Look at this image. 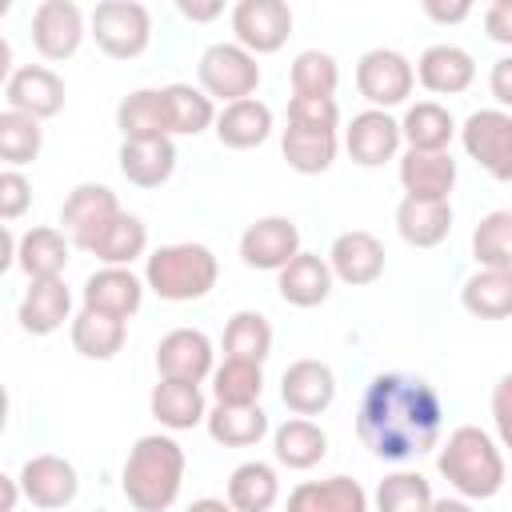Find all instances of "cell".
I'll use <instances>...</instances> for the list:
<instances>
[{
  "label": "cell",
  "mask_w": 512,
  "mask_h": 512,
  "mask_svg": "<svg viewBox=\"0 0 512 512\" xmlns=\"http://www.w3.org/2000/svg\"><path fill=\"white\" fill-rule=\"evenodd\" d=\"M120 488L136 512H168L184 488V448L172 436H140L124 460Z\"/></svg>",
  "instance_id": "cell-2"
},
{
  "label": "cell",
  "mask_w": 512,
  "mask_h": 512,
  "mask_svg": "<svg viewBox=\"0 0 512 512\" xmlns=\"http://www.w3.org/2000/svg\"><path fill=\"white\" fill-rule=\"evenodd\" d=\"M176 8H180V16H184V20H192V24H204V20H216V16L224 12V4H220V0H212V4H196V0H180Z\"/></svg>",
  "instance_id": "cell-52"
},
{
  "label": "cell",
  "mask_w": 512,
  "mask_h": 512,
  "mask_svg": "<svg viewBox=\"0 0 512 512\" xmlns=\"http://www.w3.org/2000/svg\"><path fill=\"white\" fill-rule=\"evenodd\" d=\"M356 88H360V96H364L372 108L388 112V108H396V104H404V100L412 96V88H416V68H412V60H408L404 52H396V48H372V52H364L360 64H356Z\"/></svg>",
  "instance_id": "cell-7"
},
{
  "label": "cell",
  "mask_w": 512,
  "mask_h": 512,
  "mask_svg": "<svg viewBox=\"0 0 512 512\" xmlns=\"http://www.w3.org/2000/svg\"><path fill=\"white\" fill-rule=\"evenodd\" d=\"M400 184L404 196H420V200H448L452 184H456V160L452 152H404L400 156Z\"/></svg>",
  "instance_id": "cell-24"
},
{
  "label": "cell",
  "mask_w": 512,
  "mask_h": 512,
  "mask_svg": "<svg viewBox=\"0 0 512 512\" xmlns=\"http://www.w3.org/2000/svg\"><path fill=\"white\" fill-rule=\"evenodd\" d=\"M84 40V12L72 0H40L32 12V44L44 60L76 56Z\"/></svg>",
  "instance_id": "cell-13"
},
{
  "label": "cell",
  "mask_w": 512,
  "mask_h": 512,
  "mask_svg": "<svg viewBox=\"0 0 512 512\" xmlns=\"http://www.w3.org/2000/svg\"><path fill=\"white\" fill-rule=\"evenodd\" d=\"M140 300H144V284L140 276H132L128 268H100L88 276L84 284V308L92 312H108L116 320H128L140 312Z\"/></svg>",
  "instance_id": "cell-22"
},
{
  "label": "cell",
  "mask_w": 512,
  "mask_h": 512,
  "mask_svg": "<svg viewBox=\"0 0 512 512\" xmlns=\"http://www.w3.org/2000/svg\"><path fill=\"white\" fill-rule=\"evenodd\" d=\"M148 408L172 432H188V428H196V424L208 420L200 384H184V380H160L152 388V396H148Z\"/></svg>",
  "instance_id": "cell-30"
},
{
  "label": "cell",
  "mask_w": 512,
  "mask_h": 512,
  "mask_svg": "<svg viewBox=\"0 0 512 512\" xmlns=\"http://www.w3.org/2000/svg\"><path fill=\"white\" fill-rule=\"evenodd\" d=\"M396 232L404 236V244L412 248H436L448 240L452 232V204L448 200H420V196H404L396 204Z\"/></svg>",
  "instance_id": "cell-21"
},
{
  "label": "cell",
  "mask_w": 512,
  "mask_h": 512,
  "mask_svg": "<svg viewBox=\"0 0 512 512\" xmlns=\"http://www.w3.org/2000/svg\"><path fill=\"white\" fill-rule=\"evenodd\" d=\"M116 128L124 140H168V108H164V88H136L132 96L120 100L116 108Z\"/></svg>",
  "instance_id": "cell-28"
},
{
  "label": "cell",
  "mask_w": 512,
  "mask_h": 512,
  "mask_svg": "<svg viewBox=\"0 0 512 512\" xmlns=\"http://www.w3.org/2000/svg\"><path fill=\"white\" fill-rule=\"evenodd\" d=\"M484 32L496 44H508L512 48V0H492L484 8Z\"/></svg>",
  "instance_id": "cell-49"
},
{
  "label": "cell",
  "mask_w": 512,
  "mask_h": 512,
  "mask_svg": "<svg viewBox=\"0 0 512 512\" xmlns=\"http://www.w3.org/2000/svg\"><path fill=\"white\" fill-rule=\"evenodd\" d=\"M280 500V480L276 468L264 460H244L228 476V504L236 512H268Z\"/></svg>",
  "instance_id": "cell-36"
},
{
  "label": "cell",
  "mask_w": 512,
  "mask_h": 512,
  "mask_svg": "<svg viewBox=\"0 0 512 512\" xmlns=\"http://www.w3.org/2000/svg\"><path fill=\"white\" fill-rule=\"evenodd\" d=\"M424 12L432 16V20H440V24H460L468 12H472V4H440V0H424Z\"/></svg>",
  "instance_id": "cell-51"
},
{
  "label": "cell",
  "mask_w": 512,
  "mask_h": 512,
  "mask_svg": "<svg viewBox=\"0 0 512 512\" xmlns=\"http://www.w3.org/2000/svg\"><path fill=\"white\" fill-rule=\"evenodd\" d=\"M488 88H492V96L500 100V108H512V56H504V60L492 64Z\"/></svg>",
  "instance_id": "cell-50"
},
{
  "label": "cell",
  "mask_w": 512,
  "mask_h": 512,
  "mask_svg": "<svg viewBox=\"0 0 512 512\" xmlns=\"http://www.w3.org/2000/svg\"><path fill=\"white\" fill-rule=\"evenodd\" d=\"M436 468L464 500H492L504 488V456L496 440L476 424H460L456 432H448Z\"/></svg>",
  "instance_id": "cell-3"
},
{
  "label": "cell",
  "mask_w": 512,
  "mask_h": 512,
  "mask_svg": "<svg viewBox=\"0 0 512 512\" xmlns=\"http://www.w3.org/2000/svg\"><path fill=\"white\" fill-rule=\"evenodd\" d=\"M404 132H400V120H392L388 112L380 108H368V112H356L348 132H344V148L348 156L360 164V168H380L384 160L396 156Z\"/></svg>",
  "instance_id": "cell-17"
},
{
  "label": "cell",
  "mask_w": 512,
  "mask_h": 512,
  "mask_svg": "<svg viewBox=\"0 0 512 512\" xmlns=\"http://www.w3.org/2000/svg\"><path fill=\"white\" fill-rule=\"evenodd\" d=\"M280 400L296 416H320L336 400V372L324 360H292L280 376Z\"/></svg>",
  "instance_id": "cell-16"
},
{
  "label": "cell",
  "mask_w": 512,
  "mask_h": 512,
  "mask_svg": "<svg viewBox=\"0 0 512 512\" xmlns=\"http://www.w3.org/2000/svg\"><path fill=\"white\" fill-rule=\"evenodd\" d=\"M268 132H272V108L256 96L224 104L216 112V140L224 148H256L268 140Z\"/></svg>",
  "instance_id": "cell-29"
},
{
  "label": "cell",
  "mask_w": 512,
  "mask_h": 512,
  "mask_svg": "<svg viewBox=\"0 0 512 512\" xmlns=\"http://www.w3.org/2000/svg\"><path fill=\"white\" fill-rule=\"evenodd\" d=\"M428 512H476L464 496H440V500H432V508Z\"/></svg>",
  "instance_id": "cell-53"
},
{
  "label": "cell",
  "mask_w": 512,
  "mask_h": 512,
  "mask_svg": "<svg viewBox=\"0 0 512 512\" xmlns=\"http://www.w3.org/2000/svg\"><path fill=\"white\" fill-rule=\"evenodd\" d=\"M156 368H160V380L200 384L204 376L216 372L212 368V340L200 328H172L156 344Z\"/></svg>",
  "instance_id": "cell-14"
},
{
  "label": "cell",
  "mask_w": 512,
  "mask_h": 512,
  "mask_svg": "<svg viewBox=\"0 0 512 512\" xmlns=\"http://www.w3.org/2000/svg\"><path fill=\"white\" fill-rule=\"evenodd\" d=\"M120 172L136 188H160L176 172V144L168 140H124L120 144Z\"/></svg>",
  "instance_id": "cell-26"
},
{
  "label": "cell",
  "mask_w": 512,
  "mask_h": 512,
  "mask_svg": "<svg viewBox=\"0 0 512 512\" xmlns=\"http://www.w3.org/2000/svg\"><path fill=\"white\" fill-rule=\"evenodd\" d=\"M68 312H72V292H68V284L56 276V280H32V284H28L16 320H20V328H24L28 336H52V332L68 320Z\"/></svg>",
  "instance_id": "cell-23"
},
{
  "label": "cell",
  "mask_w": 512,
  "mask_h": 512,
  "mask_svg": "<svg viewBox=\"0 0 512 512\" xmlns=\"http://www.w3.org/2000/svg\"><path fill=\"white\" fill-rule=\"evenodd\" d=\"M492 424L504 448H512V372H504L492 388Z\"/></svg>",
  "instance_id": "cell-48"
},
{
  "label": "cell",
  "mask_w": 512,
  "mask_h": 512,
  "mask_svg": "<svg viewBox=\"0 0 512 512\" xmlns=\"http://www.w3.org/2000/svg\"><path fill=\"white\" fill-rule=\"evenodd\" d=\"M216 276H220V264L212 256V248L204 244H164L148 256L144 264V284L160 296V300H172V304H188V300H200L216 288Z\"/></svg>",
  "instance_id": "cell-4"
},
{
  "label": "cell",
  "mask_w": 512,
  "mask_h": 512,
  "mask_svg": "<svg viewBox=\"0 0 512 512\" xmlns=\"http://www.w3.org/2000/svg\"><path fill=\"white\" fill-rule=\"evenodd\" d=\"M296 256H300V228L288 216H264L248 224L240 236V260L256 272H280Z\"/></svg>",
  "instance_id": "cell-11"
},
{
  "label": "cell",
  "mask_w": 512,
  "mask_h": 512,
  "mask_svg": "<svg viewBox=\"0 0 512 512\" xmlns=\"http://www.w3.org/2000/svg\"><path fill=\"white\" fill-rule=\"evenodd\" d=\"M416 80L436 96H456L476 80V60L460 44H432L416 60Z\"/></svg>",
  "instance_id": "cell-19"
},
{
  "label": "cell",
  "mask_w": 512,
  "mask_h": 512,
  "mask_svg": "<svg viewBox=\"0 0 512 512\" xmlns=\"http://www.w3.org/2000/svg\"><path fill=\"white\" fill-rule=\"evenodd\" d=\"M444 424L440 392L424 376L380 372L368 380L356 408V436L380 460H412L436 448Z\"/></svg>",
  "instance_id": "cell-1"
},
{
  "label": "cell",
  "mask_w": 512,
  "mask_h": 512,
  "mask_svg": "<svg viewBox=\"0 0 512 512\" xmlns=\"http://www.w3.org/2000/svg\"><path fill=\"white\" fill-rule=\"evenodd\" d=\"M272 352V324L260 312H236L224 328V360L264 364Z\"/></svg>",
  "instance_id": "cell-40"
},
{
  "label": "cell",
  "mask_w": 512,
  "mask_h": 512,
  "mask_svg": "<svg viewBox=\"0 0 512 512\" xmlns=\"http://www.w3.org/2000/svg\"><path fill=\"white\" fill-rule=\"evenodd\" d=\"M144 248H148V228H144V220L140 216H132V212H120L104 232H100V240L88 248L96 260H104V268H128L136 256H144Z\"/></svg>",
  "instance_id": "cell-38"
},
{
  "label": "cell",
  "mask_w": 512,
  "mask_h": 512,
  "mask_svg": "<svg viewBox=\"0 0 512 512\" xmlns=\"http://www.w3.org/2000/svg\"><path fill=\"white\" fill-rule=\"evenodd\" d=\"M4 100L12 112L32 120H48L64 108V80L44 64H24L4 80Z\"/></svg>",
  "instance_id": "cell-15"
},
{
  "label": "cell",
  "mask_w": 512,
  "mask_h": 512,
  "mask_svg": "<svg viewBox=\"0 0 512 512\" xmlns=\"http://www.w3.org/2000/svg\"><path fill=\"white\" fill-rule=\"evenodd\" d=\"M196 76H200V88L224 104H236V100H248L260 84V64L248 48H240L236 40H220L212 48H204L200 64H196Z\"/></svg>",
  "instance_id": "cell-6"
},
{
  "label": "cell",
  "mask_w": 512,
  "mask_h": 512,
  "mask_svg": "<svg viewBox=\"0 0 512 512\" xmlns=\"http://www.w3.org/2000/svg\"><path fill=\"white\" fill-rule=\"evenodd\" d=\"M124 320L108 316V312H92L84 308L80 316H72V348L88 360H112L120 348H124Z\"/></svg>",
  "instance_id": "cell-37"
},
{
  "label": "cell",
  "mask_w": 512,
  "mask_h": 512,
  "mask_svg": "<svg viewBox=\"0 0 512 512\" xmlns=\"http://www.w3.org/2000/svg\"><path fill=\"white\" fill-rule=\"evenodd\" d=\"M460 144L492 180H512V112L504 108L472 112L460 128Z\"/></svg>",
  "instance_id": "cell-8"
},
{
  "label": "cell",
  "mask_w": 512,
  "mask_h": 512,
  "mask_svg": "<svg viewBox=\"0 0 512 512\" xmlns=\"http://www.w3.org/2000/svg\"><path fill=\"white\" fill-rule=\"evenodd\" d=\"M276 288L280 296L292 304V308H316L328 300L332 292V268L324 256L316 252H300L296 260H288L280 272H276Z\"/></svg>",
  "instance_id": "cell-25"
},
{
  "label": "cell",
  "mask_w": 512,
  "mask_h": 512,
  "mask_svg": "<svg viewBox=\"0 0 512 512\" xmlns=\"http://www.w3.org/2000/svg\"><path fill=\"white\" fill-rule=\"evenodd\" d=\"M472 256L480 268L512 272V208L488 212L472 232Z\"/></svg>",
  "instance_id": "cell-41"
},
{
  "label": "cell",
  "mask_w": 512,
  "mask_h": 512,
  "mask_svg": "<svg viewBox=\"0 0 512 512\" xmlns=\"http://www.w3.org/2000/svg\"><path fill=\"white\" fill-rule=\"evenodd\" d=\"M432 484L420 472H392L376 484V512H428Z\"/></svg>",
  "instance_id": "cell-43"
},
{
  "label": "cell",
  "mask_w": 512,
  "mask_h": 512,
  "mask_svg": "<svg viewBox=\"0 0 512 512\" xmlns=\"http://www.w3.org/2000/svg\"><path fill=\"white\" fill-rule=\"evenodd\" d=\"M188 512H236L228 500H216V496H200V500H192L188 504Z\"/></svg>",
  "instance_id": "cell-54"
},
{
  "label": "cell",
  "mask_w": 512,
  "mask_h": 512,
  "mask_svg": "<svg viewBox=\"0 0 512 512\" xmlns=\"http://www.w3.org/2000/svg\"><path fill=\"white\" fill-rule=\"evenodd\" d=\"M16 264L24 268L28 280H56L68 264V240L60 228H28L20 236V248H16Z\"/></svg>",
  "instance_id": "cell-32"
},
{
  "label": "cell",
  "mask_w": 512,
  "mask_h": 512,
  "mask_svg": "<svg viewBox=\"0 0 512 512\" xmlns=\"http://www.w3.org/2000/svg\"><path fill=\"white\" fill-rule=\"evenodd\" d=\"M164 108H168V128L172 136H200L208 124H216L212 96L192 84H168L164 88Z\"/></svg>",
  "instance_id": "cell-39"
},
{
  "label": "cell",
  "mask_w": 512,
  "mask_h": 512,
  "mask_svg": "<svg viewBox=\"0 0 512 512\" xmlns=\"http://www.w3.org/2000/svg\"><path fill=\"white\" fill-rule=\"evenodd\" d=\"M284 512H368V492L352 476L304 480L288 492Z\"/></svg>",
  "instance_id": "cell-20"
},
{
  "label": "cell",
  "mask_w": 512,
  "mask_h": 512,
  "mask_svg": "<svg viewBox=\"0 0 512 512\" xmlns=\"http://www.w3.org/2000/svg\"><path fill=\"white\" fill-rule=\"evenodd\" d=\"M400 132H404L412 152H448V140L456 136V120H452V112L444 104L420 100V104H412L404 112Z\"/></svg>",
  "instance_id": "cell-35"
},
{
  "label": "cell",
  "mask_w": 512,
  "mask_h": 512,
  "mask_svg": "<svg viewBox=\"0 0 512 512\" xmlns=\"http://www.w3.org/2000/svg\"><path fill=\"white\" fill-rule=\"evenodd\" d=\"M460 304H464V312H472L480 320H504V316H512V272L476 268L464 280V288H460Z\"/></svg>",
  "instance_id": "cell-34"
},
{
  "label": "cell",
  "mask_w": 512,
  "mask_h": 512,
  "mask_svg": "<svg viewBox=\"0 0 512 512\" xmlns=\"http://www.w3.org/2000/svg\"><path fill=\"white\" fill-rule=\"evenodd\" d=\"M288 124L336 132V124H340V104H336V96H292V100H288Z\"/></svg>",
  "instance_id": "cell-46"
},
{
  "label": "cell",
  "mask_w": 512,
  "mask_h": 512,
  "mask_svg": "<svg viewBox=\"0 0 512 512\" xmlns=\"http://www.w3.org/2000/svg\"><path fill=\"white\" fill-rule=\"evenodd\" d=\"M264 364H248V360H224L212 372V396L216 404H260L264 392Z\"/></svg>",
  "instance_id": "cell-42"
},
{
  "label": "cell",
  "mask_w": 512,
  "mask_h": 512,
  "mask_svg": "<svg viewBox=\"0 0 512 512\" xmlns=\"http://www.w3.org/2000/svg\"><path fill=\"white\" fill-rule=\"evenodd\" d=\"M328 268L336 280L352 284V288H364V284H376L384 276V244L364 232V228H352V232H340L332 240V252H328Z\"/></svg>",
  "instance_id": "cell-18"
},
{
  "label": "cell",
  "mask_w": 512,
  "mask_h": 512,
  "mask_svg": "<svg viewBox=\"0 0 512 512\" xmlns=\"http://www.w3.org/2000/svg\"><path fill=\"white\" fill-rule=\"evenodd\" d=\"M28 204H32V184L16 168H4L0 172V216L16 220V216L28 212Z\"/></svg>",
  "instance_id": "cell-47"
},
{
  "label": "cell",
  "mask_w": 512,
  "mask_h": 512,
  "mask_svg": "<svg viewBox=\"0 0 512 512\" xmlns=\"http://www.w3.org/2000/svg\"><path fill=\"white\" fill-rule=\"evenodd\" d=\"M120 212H124V208H120V200H116L112 188H104V184H76V188L68 192L64 208H60V224H64V232L72 236V244L88 252V248L100 240V232H104Z\"/></svg>",
  "instance_id": "cell-10"
},
{
  "label": "cell",
  "mask_w": 512,
  "mask_h": 512,
  "mask_svg": "<svg viewBox=\"0 0 512 512\" xmlns=\"http://www.w3.org/2000/svg\"><path fill=\"white\" fill-rule=\"evenodd\" d=\"M280 152H284L288 168H296L300 176H320L336 160V132L288 124L284 136H280Z\"/></svg>",
  "instance_id": "cell-33"
},
{
  "label": "cell",
  "mask_w": 512,
  "mask_h": 512,
  "mask_svg": "<svg viewBox=\"0 0 512 512\" xmlns=\"http://www.w3.org/2000/svg\"><path fill=\"white\" fill-rule=\"evenodd\" d=\"M16 480H20V492L28 496V504H36L44 512H56V508L72 504L76 492H80L76 468L64 456H56V452H40V456L24 460Z\"/></svg>",
  "instance_id": "cell-12"
},
{
  "label": "cell",
  "mask_w": 512,
  "mask_h": 512,
  "mask_svg": "<svg viewBox=\"0 0 512 512\" xmlns=\"http://www.w3.org/2000/svg\"><path fill=\"white\" fill-rule=\"evenodd\" d=\"M204 424L208 436L224 448H252L268 436V412L260 404H216Z\"/></svg>",
  "instance_id": "cell-31"
},
{
  "label": "cell",
  "mask_w": 512,
  "mask_h": 512,
  "mask_svg": "<svg viewBox=\"0 0 512 512\" xmlns=\"http://www.w3.org/2000/svg\"><path fill=\"white\" fill-rule=\"evenodd\" d=\"M92 40L112 60H132L152 40V16L136 0H100L92 8Z\"/></svg>",
  "instance_id": "cell-5"
},
{
  "label": "cell",
  "mask_w": 512,
  "mask_h": 512,
  "mask_svg": "<svg viewBox=\"0 0 512 512\" xmlns=\"http://www.w3.org/2000/svg\"><path fill=\"white\" fill-rule=\"evenodd\" d=\"M272 456H276V464L296 468V472L316 468V464L328 456V436H324V428L312 424L308 416H292V420H284V424L272 432Z\"/></svg>",
  "instance_id": "cell-27"
},
{
  "label": "cell",
  "mask_w": 512,
  "mask_h": 512,
  "mask_svg": "<svg viewBox=\"0 0 512 512\" xmlns=\"http://www.w3.org/2000/svg\"><path fill=\"white\" fill-rule=\"evenodd\" d=\"M288 80H292V96H332L336 84H340V68H336V60L328 52L308 48V52H300L292 60Z\"/></svg>",
  "instance_id": "cell-45"
},
{
  "label": "cell",
  "mask_w": 512,
  "mask_h": 512,
  "mask_svg": "<svg viewBox=\"0 0 512 512\" xmlns=\"http://www.w3.org/2000/svg\"><path fill=\"white\" fill-rule=\"evenodd\" d=\"M16 484H20V480H12V476L0 480V488H4V504H0V512H12V508H16Z\"/></svg>",
  "instance_id": "cell-55"
},
{
  "label": "cell",
  "mask_w": 512,
  "mask_h": 512,
  "mask_svg": "<svg viewBox=\"0 0 512 512\" xmlns=\"http://www.w3.org/2000/svg\"><path fill=\"white\" fill-rule=\"evenodd\" d=\"M232 32L236 44L248 48L252 56L280 52L292 36V8L284 0H240L232 8Z\"/></svg>",
  "instance_id": "cell-9"
},
{
  "label": "cell",
  "mask_w": 512,
  "mask_h": 512,
  "mask_svg": "<svg viewBox=\"0 0 512 512\" xmlns=\"http://www.w3.org/2000/svg\"><path fill=\"white\" fill-rule=\"evenodd\" d=\"M40 144H44L40 120H32L24 112H12V108L0 112V156L8 160V168H20V164L36 160Z\"/></svg>",
  "instance_id": "cell-44"
}]
</instances>
